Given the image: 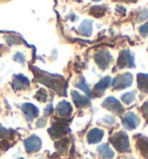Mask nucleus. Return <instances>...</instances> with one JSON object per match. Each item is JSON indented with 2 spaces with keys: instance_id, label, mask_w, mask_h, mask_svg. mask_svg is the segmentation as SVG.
<instances>
[{
  "instance_id": "6",
  "label": "nucleus",
  "mask_w": 148,
  "mask_h": 159,
  "mask_svg": "<svg viewBox=\"0 0 148 159\" xmlns=\"http://www.w3.org/2000/svg\"><path fill=\"white\" fill-rule=\"evenodd\" d=\"M94 58H95L96 64H97V65L100 66V69H102V70H105V69L110 65L111 61H112V56H111L107 50L98 51V52L95 55Z\"/></svg>"
},
{
  "instance_id": "2",
  "label": "nucleus",
  "mask_w": 148,
  "mask_h": 159,
  "mask_svg": "<svg viewBox=\"0 0 148 159\" xmlns=\"http://www.w3.org/2000/svg\"><path fill=\"white\" fill-rule=\"evenodd\" d=\"M110 142L119 152H126L130 149V139L126 133L118 131L110 137Z\"/></svg>"
},
{
  "instance_id": "14",
  "label": "nucleus",
  "mask_w": 148,
  "mask_h": 159,
  "mask_svg": "<svg viewBox=\"0 0 148 159\" xmlns=\"http://www.w3.org/2000/svg\"><path fill=\"white\" fill-rule=\"evenodd\" d=\"M110 84H111V78H110V77H104L102 80H100V81L94 86V92H95L96 97H98L100 94H102V93L104 92L105 89L110 86Z\"/></svg>"
},
{
  "instance_id": "13",
  "label": "nucleus",
  "mask_w": 148,
  "mask_h": 159,
  "mask_svg": "<svg viewBox=\"0 0 148 159\" xmlns=\"http://www.w3.org/2000/svg\"><path fill=\"white\" fill-rule=\"evenodd\" d=\"M29 87V79L22 75H18L14 77L13 79V89L15 91H19V89H23Z\"/></svg>"
},
{
  "instance_id": "33",
  "label": "nucleus",
  "mask_w": 148,
  "mask_h": 159,
  "mask_svg": "<svg viewBox=\"0 0 148 159\" xmlns=\"http://www.w3.org/2000/svg\"><path fill=\"white\" fill-rule=\"evenodd\" d=\"M122 1H135V0H122Z\"/></svg>"
},
{
  "instance_id": "20",
  "label": "nucleus",
  "mask_w": 148,
  "mask_h": 159,
  "mask_svg": "<svg viewBox=\"0 0 148 159\" xmlns=\"http://www.w3.org/2000/svg\"><path fill=\"white\" fill-rule=\"evenodd\" d=\"M107 11V7L105 6H101V5H97V6H94L92 9H90V14L96 16V18H100V16H103Z\"/></svg>"
},
{
  "instance_id": "23",
  "label": "nucleus",
  "mask_w": 148,
  "mask_h": 159,
  "mask_svg": "<svg viewBox=\"0 0 148 159\" xmlns=\"http://www.w3.org/2000/svg\"><path fill=\"white\" fill-rule=\"evenodd\" d=\"M35 98L37 99V100H38V101H41V102L46 101V99H48V94H46V91H45L44 89H38V92L36 93Z\"/></svg>"
},
{
  "instance_id": "17",
  "label": "nucleus",
  "mask_w": 148,
  "mask_h": 159,
  "mask_svg": "<svg viewBox=\"0 0 148 159\" xmlns=\"http://www.w3.org/2000/svg\"><path fill=\"white\" fill-rule=\"evenodd\" d=\"M98 152L102 156V158L104 159H112L115 157V152L111 150V148L109 146V144H102L98 146Z\"/></svg>"
},
{
  "instance_id": "16",
  "label": "nucleus",
  "mask_w": 148,
  "mask_h": 159,
  "mask_svg": "<svg viewBox=\"0 0 148 159\" xmlns=\"http://www.w3.org/2000/svg\"><path fill=\"white\" fill-rule=\"evenodd\" d=\"M137 146L139 151L141 152V155L148 158V138L144 136H139V141L137 142Z\"/></svg>"
},
{
  "instance_id": "3",
  "label": "nucleus",
  "mask_w": 148,
  "mask_h": 159,
  "mask_svg": "<svg viewBox=\"0 0 148 159\" xmlns=\"http://www.w3.org/2000/svg\"><path fill=\"white\" fill-rule=\"evenodd\" d=\"M133 81V77L131 73H123L120 75H117L112 80V87L115 89H124L128 87Z\"/></svg>"
},
{
  "instance_id": "26",
  "label": "nucleus",
  "mask_w": 148,
  "mask_h": 159,
  "mask_svg": "<svg viewBox=\"0 0 148 159\" xmlns=\"http://www.w3.org/2000/svg\"><path fill=\"white\" fill-rule=\"evenodd\" d=\"M14 59H15V61H18V62H20L21 64L24 63V57H23V55L20 53V52H18L15 56H14Z\"/></svg>"
},
{
  "instance_id": "8",
  "label": "nucleus",
  "mask_w": 148,
  "mask_h": 159,
  "mask_svg": "<svg viewBox=\"0 0 148 159\" xmlns=\"http://www.w3.org/2000/svg\"><path fill=\"white\" fill-rule=\"evenodd\" d=\"M67 131H68V127H67V123H65V122H56V123H53L51 128L49 129V134L53 138H59V137L64 136Z\"/></svg>"
},
{
  "instance_id": "19",
  "label": "nucleus",
  "mask_w": 148,
  "mask_h": 159,
  "mask_svg": "<svg viewBox=\"0 0 148 159\" xmlns=\"http://www.w3.org/2000/svg\"><path fill=\"white\" fill-rule=\"evenodd\" d=\"M138 87L141 92H148V75L146 73L138 75Z\"/></svg>"
},
{
  "instance_id": "11",
  "label": "nucleus",
  "mask_w": 148,
  "mask_h": 159,
  "mask_svg": "<svg viewBox=\"0 0 148 159\" xmlns=\"http://www.w3.org/2000/svg\"><path fill=\"white\" fill-rule=\"evenodd\" d=\"M22 111H23L26 117L29 120V121H33L35 117H37L39 113L38 108L36 106H34L33 103H24V105L22 106Z\"/></svg>"
},
{
  "instance_id": "10",
  "label": "nucleus",
  "mask_w": 148,
  "mask_h": 159,
  "mask_svg": "<svg viewBox=\"0 0 148 159\" xmlns=\"http://www.w3.org/2000/svg\"><path fill=\"white\" fill-rule=\"evenodd\" d=\"M72 98H73L74 105L78 108H82V107H87L90 105V99L86 95L80 94L76 91H72Z\"/></svg>"
},
{
  "instance_id": "12",
  "label": "nucleus",
  "mask_w": 148,
  "mask_h": 159,
  "mask_svg": "<svg viewBox=\"0 0 148 159\" xmlns=\"http://www.w3.org/2000/svg\"><path fill=\"white\" fill-rule=\"evenodd\" d=\"M103 136H104V131L103 130H101L98 128H94L88 133L87 141L90 144H95V143H98V142L102 141Z\"/></svg>"
},
{
  "instance_id": "7",
  "label": "nucleus",
  "mask_w": 148,
  "mask_h": 159,
  "mask_svg": "<svg viewBox=\"0 0 148 159\" xmlns=\"http://www.w3.org/2000/svg\"><path fill=\"white\" fill-rule=\"evenodd\" d=\"M140 123V119L139 116L137 114H134L133 111H130V113H127L123 116V124H124V127L128 130H133L135 129Z\"/></svg>"
},
{
  "instance_id": "31",
  "label": "nucleus",
  "mask_w": 148,
  "mask_h": 159,
  "mask_svg": "<svg viewBox=\"0 0 148 159\" xmlns=\"http://www.w3.org/2000/svg\"><path fill=\"white\" fill-rule=\"evenodd\" d=\"M6 131H7V130H6L4 127H1V125H0V137L5 136V135H6Z\"/></svg>"
},
{
  "instance_id": "36",
  "label": "nucleus",
  "mask_w": 148,
  "mask_h": 159,
  "mask_svg": "<svg viewBox=\"0 0 148 159\" xmlns=\"http://www.w3.org/2000/svg\"><path fill=\"white\" fill-rule=\"evenodd\" d=\"M20 159H23V158H20Z\"/></svg>"
},
{
  "instance_id": "30",
  "label": "nucleus",
  "mask_w": 148,
  "mask_h": 159,
  "mask_svg": "<svg viewBox=\"0 0 148 159\" xmlns=\"http://www.w3.org/2000/svg\"><path fill=\"white\" fill-rule=\"evenodd\" d=\"M52 109H53L52 105H49L48 108H45V111H44V114H45V116H48V115H50V113L52 111Z\"/></svg>"
},
{
  "instance_id": "22",
  "label": "nucleus",
  "mask_w": 148,
  "mask_h": 159,
  "mask_svg": "<svg viewBox=\"0 0 148 159\" xmlns=\"http://www.w3.org/2000/svg\"><path fill=\"white\" fill-rule=\"evenodd\" d=\"M135 99V92L134 91H132V92H128V93H125V94H123L122 95V100L124 103H127V105H130L132 102L134 101Z\"/></svg>"
},
{
  "instance_id": "9",
  "label": "nucleus",
  "mask_w": 148,
  "mask_h": 159,
  "mask_svg": "<svg viewBox=\"0 0 148 159\" xmlns=\"http://www.w3.org/2000/svg\"><path fill=\"white\" fill-rule=\"evenodd\" d=\"M24 146H26L27 152H29V153L37 152L41 149V146H42V141L36 135H33V136H30L24 141Z\"/></svg>"
},
{
  "instance_id": "27",
  "label": "nucleus",
  "mask_w": 148,
  "mask_h": 159,
  "mask_svg": "<svg viewBox=\"0 0 148 159\" xmlns=\"http://www.w3.org/2000/svg\"><path fill=\"white\" fill-rule=\"evenodd\" d=\"M140 15H141V16H139V21H142V20H145V19H147L148 18V9H144Z\"/></svg>"
},
{
  "instance_id": "5",
  "label": "nucleus",
  "mask_w": 148,
  "mask_h": 159,
  "mask_svg": "<svg viewBox=\"0 0 148 159\" xmlns=\"http://www.w3.org/2000/svg\"><path fill=\"white\" fill-rule=\"evenodd\" d=\"M134 58L133 55L128 51V50H123L122 52L119 53L118 57V67L124 69V67H134Z\"/></svg>"
},
{
  "instance_id": "18",
  "label": "nucleus",
  "mask_w": 148,
  "mask_h": 159,
  "mask_svg": "<svg viewBox=\"0 0 148 159\" xmlns=\"http://www.w3.org/2000/svg\"><path fill=\"white\" fill-rule=\"evenodd\" d=\"M92 30H93V23L90 20H85L80 25V27H79V31L83 36H90L92 35Z\"/></svg>"
},
{
  "instance_id": "4",
  "label": "nucleus",
  "mask_w": 148,
  "mask_h": 159,
  "mask_svg": "<svg viewBox=\"0 0 148 159\" xmlns=\"http://www.w3.org/2000/svg\"><path fill=\"white\" fill-rule=\"evenodd\" d=\"M102 106L104 107L105 109L112 111L115 114H123L124 113V107L120 105V102L118 101L116 98L113 97L107 98L102 103Z\"/></svg>"
},
{
  "instance_id": "25",
  "label": "nucleus",
  "mask_w": 148,
  "mask_h": 159,
  "mask_svg": "<svg viewBox=\"0 0 148 159\" xmlns=\"http://www.w3.org/2000/svg\"><path fill=\"white\" fill-rule=\"evenodd\" d=\"M57 143H59L61 144V146H56L58 151H60V152H64L66 150V146H67V139L66 141H61V142H57Z\"/></svg>"
},
{
  "instance_id": "15",
  "label": "nucleus",
  "mask_w": 148,
  "mask_h": 159,
  "mask_svg": "<svg viewBox=\"0 0 148 159\" xmlns=\"http://www.w3.org/2000/svg\"><path fill=\"white\" fill-rule=\"evenodd\" d=\"M56 111L58 113V115L60 116H70L72 113V106H71L70 102L67 101H61L58 103V106L56 107Z\"/></svg>"
},
{
  "instance_id": "28",
  "label": "nucleus",
  "mask_w": 148,
  "mask_h": 159,
  "mask_svg": "<svg viewBox=\"0 0 148 159\" xmlns=\"http://www.w3.org/2000/svg\"><path fill=\"white\" fill-rule=\"evenodd\" d=\"M141 111H142V113L148 117V101L145 102V105L141 107Z\"/></svg>"
},
{
  "instance_id": "32",
  "label": "nucleus",
  "mask_w": 148,
  "mask_h": 159,
  "mask_svg": "<svg viewBox=\"0 0 148 159\" xmlns=\"http://www.w3.org/2000/svg\"><path fill=\"white\" fill-rule=\"evenodd\" d=\"M44 125H45V120H44V119L38 120V123H37V127H44Z\"/></svg>"
},
{
  "instance_id": "24",
  "label": "nucleus",
  "mask_w": 148,
  "mask_h": 159,
  "mask_svg": "<svg viewBox=\"0 0 148 159\" xmlns=\"http://www.w3.org/2000/svg\"><path fill=\"white\" fill-rule=\"evenodd\" d=\"M139 31H140V34H141L142 36L148 35V22H146L145 25H142V26L140 27Z\"/></svg>"
},
{
  "instance_id": "34",
  "label": "nucleus",
  "mask_w": 148,
  "mask_h": 159,
  "mask_svg": "<svg viewBox=\"0 0 148 159\" xmlns=\"http://www.w3.org/2000/svg\"><path fill=\"white\" fill-rule=\"evenodd\" d=\"M94 1H100V0H94Z\"/></svg>"
},
{
  "instance_id": "1",
  "label": "nucleus",
  "mask_w": 148,
  "mask_h": 159,
  "mask_svg": "<svg viewBox=\"0 0 148 159\" xmlns=\"http://www.w3.org/2000/svg\"><path fill=\"white\" fill-rule=\"evenodd\" d=\"M36 75V79L43 83L44 85H46L48 87L52 89L53 91H56L58 94L64 95L66 94V81L61 75H51V73H46L43 71L38 70V69H33Z\"/></svg>"
},
{
  "instance_id": "29",
  "label": "nucleus",
  "mask_w": 148,
  "mask_h": 159,
  "mask_svg": "<svg viewBox=\"0 0 148 159\" xmlns=\"http://www.w3.org/2000/svg\"><path fill=\"white\" fill-rule=\"evenodd\" d=\"M102 121H103V122H107L105 124H111L112 122H115V119H113V117H111V116H107V117H104Z\"/></svg>"
},
{
  "instance_id": "21",
  "label": "nucleus",
  "mask_w": 148,
  "mask_h": 159,
  "mask_svg": "<svg viewBox=\"0 0 148 159\" xmlns=\"http://www.w3.org/2000/svg\"><path fill=\"white\" fill-rule=\"evenodd\" d=\"M75 86L79 87L80 89H82L83 92L86 93L87 95H92V92H90V89H89V87H88L87 83H86V80H85L83 77H81V78L75 83Z\"/></svg>"
},
{
  "instance_id": "35",
  "label": "nucleus",
  "mask_w": 148,
  "mask_h": 159,
  "mask_svg": "<svg viewBox=\"0 0 148 159\" xmlns=\"http://www.w3.org/2000/svg\"><path fill=\"white\" fill-rule=\"evenodd\" d=\"M147 123H148V120H147Z\"/></svg>"
}]
</instances>
